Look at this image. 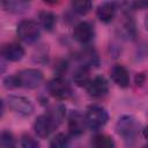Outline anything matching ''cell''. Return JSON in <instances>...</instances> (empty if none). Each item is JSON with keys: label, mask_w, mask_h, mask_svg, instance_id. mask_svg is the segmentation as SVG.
Segmentation results:
<instances>
[{"label": "cell", "mask_w": 148, "mask_h": 148, "mask_svg": "<svg viewBox=\"0 0 148 148\" xmlns=\"http://www.w3.org/2000/svg\"><path fill=\"white\" fill-rule=\"evenodd\" d=\"M1 54L8 61H18L24 56V49L18 43H9L3 45Z\"/></svg>", "instance_id": "7c38bea8"}, {"label": "cell", "mask_w": 148, "mask_h": 148, "mask_svg": "<svg viewBox=\"0 0 148 148\" xmlns=\"http://www.w3.org/2000/svg\"><path fill=\"white\" fill-rule=\"evenodd\" d=\"M65 106L62 104H57V105H53L46 113L50 116V118L53 120V123L56 124V126L58 127L61 121L64 120L65 118V114H66V111H65Z\"/></svg>", "instance_id": "e0dca14e"}, {"label": "cell", "mask_w": 148, "mask_h": 148, "mask_svg": "<svg viewBox=\"0 0 148 148\" xmlns=\"http://www.w3.org/2000/svg\"><path fill=\"white\" fill-rule=\"evenodd\" d=\"M47 90L53 97L58 99H67L73 94L71 84L60 76L54 77L47 83Z\"/></svg>", "instance_id": "5b68a950"}, {"label": "cell", "mask_w": 148, "mask_h": 148, "mask_svg": "<svg viewBox=\"0 0 148 148\" xmlns=\"http://www.w3.org/2000/svg\"><path fill=\"white\" fill-rule=\"evenodd\" d=\"M56 128H57L56 124L53 123V120L50 118V116L47 113L38 116L34 124V130H35L37 136H39L42 139L47 138Z\"/></svg>", "instance_id": "52a82bcc"}, {"label": "cell", "mask_w": 148, "mask_h": 148, "mask_svg": "<svg viewBox=\"0 0 148 148\" xmlns=\"http://www.w3.org/2000/svg\"><path fill=\"white\" fill-rule=\"evenodd\" d=\"M73 80L74 83L79 87H87L88 83L90 82V76H89V71L88 67L86 66H81L80 68H77L73 75Z\"/></svg>", "instance_id": "2e32d148"}, {"label": "cell", "mask_w": 148, "mask_h": 148, "mask_svg": "<svg viewBox=\"0 0 148 148\" xmlns=\"http://www.w3.org/2000/svg\"><path fill=\"white\" fill-rule=\"evenodd\" d=\"M143 135H145V138L148 140V126H147V127L143 130Z\"/></svg>", "instance_id": "d4e9b609"}, {"label": "cell", "mask_w": 148, "mask_h": 148, "mask_svg": "<svg viewBox=\"0 0 148 148\" xmlns=\"http://www.w3.org/2000/svg\"><path fill=\"white\" fill-rule=\"evenodd\" d=\"M20 143L22 148H39V142L29 134L22 135Z\"/></svg>", "instance_id": "7402d4cb"}, {"label": "cell", "mask_w": 148, "mask_h": 148, "mask_svg": "<svg viewBox=\"0 0 148 148\" xmlns=\"http://www.w3.org/2000/svg\"><path fill=\"white\" fill-rule=\"evenodd\" d=\"M39 25L44 28L46 31H52L57 24V16L54 13L50 10H40L38 13Z\"/></svg>", "instance_id": "5bb4252c"}, {"label": "cell", "mask_w": 148, "mask_h": 148, "mask_svg": "<svg viewBox=\"0 0 148 148\" xmlns=\"http://www.w3.org/2000/svg\"><path fill=\"white\" fill-rule=\"evenodd\" d=\"M3 86L8 89H13V88H18L17 84V80L15 75H10V76H6L3 79Z\"/></svg>", "instance_id": "603a6c76"}, {"label": "cell", "mask_w": 148, "mask_h": 148, "mask_svg": "<svg viewBox=\"0 0 148 148\" xmlns=\"http://www.w3.org/2000/svg\"><path fill=\"white\" fill-rule=\"evenodd\" d=\"M7 103L10 110L14 112L21 114V116H30L34 112V105L30 99L23 96H17V95H9L7 98Z\"/></svg>", "instance_id": "8992f818"}, {"label": "cell", "mask_w": 148, "mask_h": 148, "mask_svg": "<svg viewBox=\"0 0 148 148\" xmlns=\"http://www.w3.org/2000/svg\"><path fill=\"white\" fill-rule=\"evenodd\" d=\"M111 80L120 88H127L130 86V74L123 65H114L110 71Z\"/></svg>", "instance_id": "8fae6325"}, {"label": "cell", "mask_w": 148, "mask_h": 148, "mask_svg": "<svg viewBox=\"0 0 148 148\" xmlns=\"http://www.w3.org/2000/svg\"><path fill=\"white\" fill-rule=\"evenodd\" d=\"M131 7H133L134 9H140V8H143V7H148V2H145V1H136V2H131L128 3Z\"/></svg>", "instance_id": "cb8c5ba5"}, {"label": "cell", "mask_w": 148, "mask_h": 148, "mask_svg": "<svg viewBox=\"0 0 148 148\" xmlns=\"http://www.w3.org/2000/svg\"><path fill=\"white\" fill-rule=\"evenodd\" d=\"M87 92L89 96L95 97V98H99L103 97L108 94L109 91V82L104 76H95L94 79L90 80V82L88 83V86L86 87Z\"/></svg>", "instance_id": "ba28073f"}, {"label": "cell", "mask_w": 148, "mask_h": 148, "mask_svg": "<svg viewBox=\"0 0 148 148\" xmlns=\"http://www.w3.org/2000/svg\"><path fill=\"white\" fill-rule=\"evenodd\" d=\"M0 138L2 148H15V139L9 131H2Z\"/></svg>", "instance_id": "44dd1931"}, {"label": "cell", "mask_w": 148, "mask_h": 148, "mask_svg": "<svg viewBox=\"0 0 148 148\" xmlns=\"http://www.w3.org/2000/svg\"><path fill=\"white\" fill-rule=\"evenodd\" d=\"M84 117H86L87 126L92 131H97L102 128L109 120L108 111L99 105H90L87 109Z\"/></svg>", "instance_id": "7a4b0ae2"}, {"label": "cell", "mask_w": 148, "mask_h": 148, "mask_svg": "<svg viewBox=\"0 0 148 148\" xmlns=\"http://www.w3.org/2000/svg\"><path fill=\"white\" fill-rule=\"evenodd\" d=\"M87 127L86 117L79 111H71L68 114V130L73 136H79L84 133Z\"/></svg>", "instance_id": "30bf717a"}, {"label": "cell", "mask_w": 148, "mask_h": 148, "mask_svg": "<svg viewBox=\"0 0 148 148\" xmlns=\"http://www.w3.org/2000/svg\"><path fill=\"white\" fill-rule=\"evenodd\" d=\"M94 36H95V31H94L92 25L89 22L82 21L74 27L73 37L76 42L81 44H88L89 42L94 39Z\"/></svg>", "instance_id": "9c48e42d"}, {"label": "cell", "mask_w": 148, "mask_h": 148, "mask_svg": "<svg viewBox=\"0 0 148 148\" xmlns=\"http://www.w3.org/2000/svg\"><path fill=\"white\" fill-rule=\"evenodd\" d=\"M29 2L23 0H7L2 1L1 6L10 13H23L29 8Z\"/></svg>", "instance_id": "9a60e30c"}, {"label": "cell", "mask_w": 148, "mask_h": 148, "mask_svg": "<svg viewBox=\"0 0 148 148\" xmlns=\"http://www.w3.org/2000/svg\"><path fill=\"white\" fill-rule=\"evenodd\" d=\"M18 87L25 89H35L43 81V73L36 68H25L15 74Z\"/></svg>", "instance_id": "3957f363"}, {"label": "cell", "mask_w": 148, "mask_h": 148, "mask_svg": "<svg viewBox=\"0 0 148 148\" xmlns=\"http://www.w3.org/2000/svg\"><path fill=\"white\" fill-rule=\"evenodd\" d=\"M92 148H116L114 141L106 134H97L92 139Z\"/></svg>", "instance_id": "ac0fdd59"}, {"label": "cell", "mask_w": 148, "mask_h": 148, "mask_svg": "<svg viewBox=\"0 0 148 148\" xmlns=\"http://www.w3.org/2000/svg\"><path fill=\"white\" fill-rule=\"evenodd\" d=\"M145 27H146V29L148 30V14H147L146 17H145Z\"/></svg>", "instance_id": "484cf974"}, {"label": "cell", "mask_w": 148, "mask_h": 148, "mask_svg": "<svg viewBox=\"0 0 148 148\" xmlns=\"http://www.w3.org/2000/svg\"><path fill=\"white\" fill-rule=\"evenodd\" d=\"M116 12H117V7L114 2H103L97 7L96 14L102 22L110 23L114 18Z\"/></svg>", "instance_id": "4fadbf2b"}, {"label": "cell", "mask_w": 148, "mask_h": 148, "mask_svg": "<svg viewBox=\"0 0 148 148\" xmlns=\"http://www.w3.org/2000/svg\"><path fill=\"white\" fill-rule=\"evenodd\" d=\"M17 36L25 43H32L39 38L40 25L34 20H22L17 24Z\"/></svg>", "instance_id": "277c9868"}, {"label": "cell", "mask_w": 148, "mask_h": 148, "mask_svg": "<svg viewBox=\"0 0 148 148\" xmlns=\"http://www.w3.org/2000/svg\"><path fill=\"white\" fill-rule=\"evenodd\" d=\"M139 123L133 116H123L116 124V132L123 136L127 143H133L139 134Z\"/></svg>", "instance_id": "6da1fadb"}, {"label": "cell", "mask_w": 148, "mask_h": 148, "mask_svg": "<svg viewBox=\"0 0 148 148\" xmlns=\"http://www.w3.org/2000/svg\"><path fill=\"white\" fill-rule=\"evenodd\" d=\"M143 148H148V146H145V147H143Z\"/></svg>", "instance_id": "4316f807"}, {"label": "cell", "mask_w": 148, "mask_h": 148, "mask_svg": "<svg viewBox=\"0 0 148 148\" xmlns=\"http://www.w3.org/2000/svg\"><path fill=\"white\" fill-rule=\"evenodd\" d=\"M92 7V2L88 1V0H76L72 2V8L75 13H77L79 15H86L90 12Z\"/></svg>", "instance_id": "d6986e66"}, {"label": "cell", "mask_w": 148, "mask_h": 148, "mask_svg": "<svg viewBox=\"0 0 148 148\" xmlns=\"http://www.w3.org/2000/svg\"><path fill=\"white\" fill-rule=\"evenodd\" d=\"M69 147V140L64 133L56 134L50 142V148H68Z\"/></svg>", "instance_id": "ffe728a7"}]
</instances>
